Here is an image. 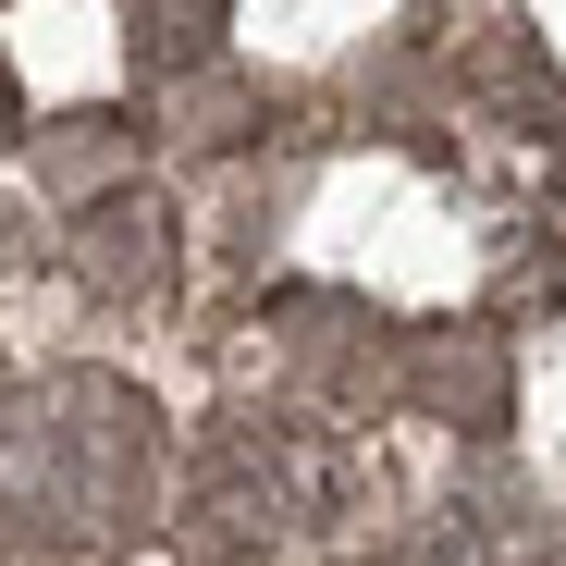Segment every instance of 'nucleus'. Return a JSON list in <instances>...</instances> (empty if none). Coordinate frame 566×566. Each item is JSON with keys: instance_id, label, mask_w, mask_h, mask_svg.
Instances as JSON below:
<instances>
[{"instance_id": "nucleus-1", "label": "nucleus", "mask_w": 566, "mask_h": 566, "mask_svg": "<svg viewBox=\"0 0 566 566\" xmlns=\"http://www.w3.org/2000/svg\"><path fill=\"white\" fill-rule=\"evenodd\" d=\"M148 505V407L112 382H62L0 419V530L50 554H112Z\"/></svg>"}, {"instance_id": "nucleus-2", "label": "nucleus", "mask_w": 566, "mask_h": 566, "mask_svg": "<svg viewBox=\"0 0 566 566\" xmlns=\"http://www.w3.org/2000/svg\"><path fill=\"white\" fill-rule=\"evenodd\" d=\"M210 13H222V0H136V50H148V62L210 50Z\"/></svg>"}]
</instances>
